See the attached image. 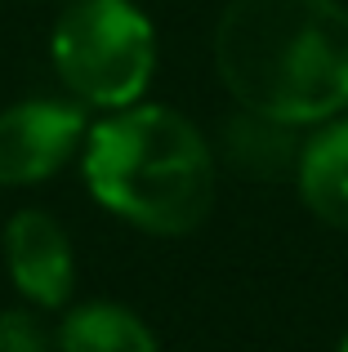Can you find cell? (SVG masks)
Returning a JSON list of instances; mask_svg holds the SVG:
<instances>
[{
	"mask_svg": "<svg viewBox=\"0 0 348 352\" xmlns=\"http://www.w3.org/2000/svg\"><path fill=\"white\" fill-rule=\"evenodd\" d=\"M295 183L304 206L322 223L348 232V116H331L304 138L295 161Z\"/></svg>",
	"mask_w": 348,
	"mask_h": 352,
	"instance_id": "obj_6",
	"label": "cell"
},
{
	"mask_svg": "<svg viewBox=\"0 0 348 352\" xmlns=\"http://www.w3.org/2000/svg\"><path fill=\"white\" fill-rule=\"evenodd\" d=\"M5 267L14 290L36 308H63L76 285V254L72 236L45 210H18L5 223Z\"/></svg>",
	"mask_w": 348,
	"mask_h": 352,
	"instance_id": "obj_5",
	"label": "cell"
},
{
	"mask_svg": "<svg viewBox=\"0 0 348 352\" xmlns=\"http://www.w3.org/2000/svg\"><path fill=\"white\" fill-rule=\"evenodd\" d=\"M335 352H348V330H344V339H340V348H335Z\"/></svg>",
	"mask_w": 348,
	"mask_h": 352,
	"instance_id": "obj_9",
	"label": "cell"
},
{
	"mask_svg": "<svg viewBox=\"0 0 348 352\" xmlns=\"http://www.w3.org/2000/svg\"><path fill=\"white\" fill-rule=\"evenodd\" d=\"M89 134V120L76 103L27 98L0 112V188L45 183L72 161Z\"/></svg>",
	"mask_w": 348,
	"mask_h": 352,
	"instance_id": "obj_4",
	"label": "cell"
},
{
	"mask_svg": "<svg viewBox=\"0 0 348 352\" xmlns=\"http://www.w3.org/2000/svg\"><path fill=\"white\" fill-rule=\"evenodd\" d=\"M85 188L107 214L148 236H188L215 206V156L188 116L134 103L89 125L80 143Z\"/></svg>",
	"mask_w": 348,
	"mask_h": 352,
	"instance_id": "obj_2",
	"label": "cell"
},
{
	"mask_svg": "<svg viewBox=\"0 0 348 352\" xmlns=\"http://www.w3.org/2000/svg\"><path fill=\"white\" fill-rule=\"evenodd\" d=\"M58 352H161L152 326L130 312L125 303H80L63 317L58 335H54Z\"/></svg>",
	"mask_w": 348,
	"mask_h": 352,
	"instance_id": "obj_7",
	"label": "cell"
},
{
	"mask_svg": "<svg viewBox=\"0 0 348 352\" xmlns=\"http://www.w3.org/2000/svg\"><path fill=\"white\" fill-rule=\"evenodd\" d=\"M0 352H54V335L27 308L0 312Z\"/></svg>",
	"mask_w": 348,
	"mask_h": 352,
	"instance_id": "obj_8",
	"label": "cell"
},
{
	"mask_svg": "<svg viewBox=\"0 0 348 352\" xmlns=\"http://www.w3.org/2000/svg\"><path fill=\"white\" fill-rule=\"evenodd\" d=\"M210 50L241 112L290 129L348 112V9L340 0H228Z\"/></svg>",
	"mask_w": 348,
	"mask_h": 352,
	"instance_id": "obj_1",
	"label": "cell"
},
{
	"mask_svg": "<svg viewBox=\"0 0 348 352\" xmlns=\"http://www.w3.org/2000/svg\"><path fill=\"white\" fill-rule=\"evenodd\" d=\"M58 80L89 107L121 112L143 98L157 67V32L134 0H72L54 23Z\"/></svg>",
	"mask_w": 348,
	"mask_h": 352,
	"instance_id": "obj_3",
	"label": "cell"
}]
</instances>
